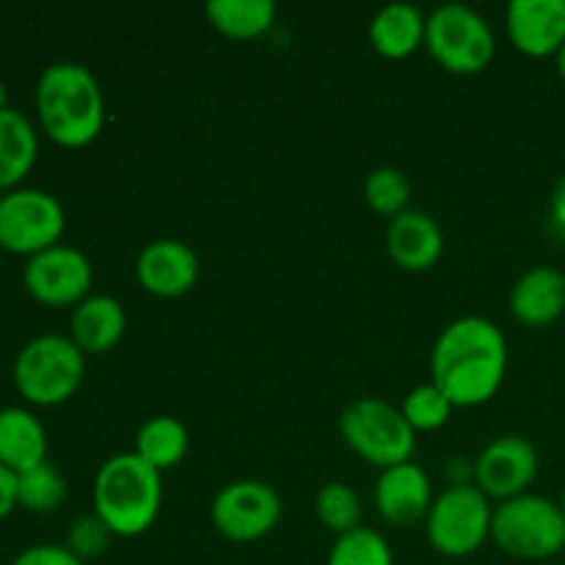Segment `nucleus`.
Wrapping results in <instances>:
<instances>
[{
    "instance_id": "31",
    "label": "nucleus",
    "mask_w": 565,
    "mask_h": 565,
    "mask_svg": "<svg viewBox=\"0 0 565 565\" xmlns=\"http://www.w3.org/2000/svg\"><path fill=\"white\" fill-rule=\"evenodd\" d=\"M17 508V472L0 463V519L9 516Z\"/></svg>"
},
{
    "instance_id": "11",
    "label": "nucleus",
    "mask_w": 565,
    "mask_h": 565,
    "mask_svg": "<svg viewBox=\"0 0 565 565\" xmlns=\"http://www.w3.org/2000/svg\"><path fill=\"white\" fill-rule=\"evenodd\" d=\"M92 259L75 246L55 243L44 252L28 257L22 268V285L36 301L50 307H77L92 296Z\"/></svg>"
},
{
    "instance_id": "12",
    "label": "nucleus",
    "mask_w": 565,
    "mask_h": 565,
    "mask_svg": "<svg viewBox=\"0 0 565 565\" xmlns=\"http://www.w3.org/2000/svg\"><path fill=\"white\" fill-rule=\"evenodd\" d=\"M541 469L539 450L527 436H497L475 458V486L489 500L505 502L527 494Z\"/></svg>"
},
{
    "instance_id": "2",
    "label": "nucleus",
    "mask_w": 565,
    "mask_h": 565,
    "mask_svg": "<svg viewBox=\"0 0 565 565\" xmlns=\"http://www.w3.org/2000/svg\"><path fill=\"white\" fill-rule=\"evenodd\" d=\"M36 114L55 143L88 147L105 127V94L86 64L55 61L36 81Z\"/></svg>"
},
{
    "instance_id": "30",
    "label": "nucleus",
    "mask_w": 565,
    "mask_h": 565,
    "mask_svg": "<svg viewBox=\"0 0 565 565\" xmlns=\"http://www.w3.org/2000/svg\"><path fill=\"white\" fill-rule=\"evenodd\" d=\"M11 565H86L66 544H33L25 546Z\"/></svg>"
},
{
    "instance_id": "21",
    "label": "nucleus",
    "mask_w": 565,
    "mask_h": 565,
    "mask_svg": "<svg viewBox=\"0 0 565 565\" xmlns=\"http://www.w3.org/2000/svg\"><path fill=\"white\" fill-rule=\"evenodd\" d=\"M39 154V136L33 121L20 108L0 110V193L20 185Z\"/></svg>"
},
{
    "instance_id": "34",
    "label": "nucleus",
    "mask_w": 565,
    "mask_h": 565,
    "mask_svg": "<svg viewBox=\"0 0 565 565\" xmlns=\"http://www.w3.org/2000/svg\"><path fill=\"white\" fill-rule=\"evenodd\" d=\"M6 108H9V86L0 81V110H6Z\"/></svg>"
},
{
    "instance_id": "26",
    "label": "nucleus",
    "mask_w": 565,
    "mask_h": 565,
    "mask_svg": "<svg viewBox=\"0 0 565 565\" xmlns=\"http://www.w3.org/2000/svg\"><path fill=\"white\" fill-rule=\"evenodd\" d=\"M364 202L373 213L395 218V215L406 213L408 202H412V182L395 166H379L364 180Z\"/></svg>"
},
{
    "instance_id": "24",
    "label": "nucleus",
    "mask_w": 565,
    "mask_h": 565,
    "mask_svg": "<svg viewBox=\"0 0 565 565\" xmlns=\"http://www.w3.org/2000/svg\"><path fill=\"white\" fill-rule=\"evenodd\" d=\"M66 500V480L50 461L17 475V505L31 513H53Z\"/></svg>"
},
{
    "instance_id": "9",
    "label": "nucleus",
    "mask_w": 565,
    "mask_h": 565,
    "mask_svg": "<svg viewBox=\"0 0 565 565\" xmlns=\"http://www.w3.org/2000/svg\"><path fill=\"white\" fill-rule=\"evenodd\" d=\"M66 230L64 204L42 188L17 185L0 193V248L33 254L61 243Z\"/></svg>"
},
{
    "instance_id": "27",
    "label": "nucleus",
    "mask_w": 565,
    "mask_h": 565,
    "mask_svg": "<svg viewBox=\"0 0 565 565\" xmlns=\"http://www.w3.org/2000/svg\"><path fill=\"white\" fill-rule=\"evenodd\" d=\"M326 565H395V555L384 535L362 524L334 541Z\"/></svg>"
},
{
    "instance_id": "6",
    "label": "nucleus",
    "mask_w": 565,
    "mask_h": 565,
    "mask_svg": "<svg viewBox=\"0 0 565 565\" xmlns=\"http://www.w3.org/2000/svg\"><path fill=\"white\" fill-rule=\"evenodd\" d=\"M340 434L362 461L381 472L414 458L417 430L406 423L403 412L381 397H359L340 414Z\"/></svg>"
},
{
    "instance_id": "20",
    "label": "nucleus",
    "mask_w": 565,
    "mask_h": 565,
    "mask_svg": "<svg viewBox=\"0 0 565 565\" xmlns=\"http://www.w3.org/2000/svg\"><path fill=\"white\" fill-rule=\"evenodd\" d=\"M47 461V430L25 406L0 408V463L11 472H25Z\"/></svg>"
},
{
    "instance_id": "15",
    "label": "nucleus",
    "mask_w": 565,
    "mask_h": 565,
    "mask_svg": "<svg viewBox=\"0 0 565 565\" xmlns=\"http://www.w3.org/2000/svg\"><path fill=\"white\" fill-rule=\"evenodd\" d=\"M434 500V483L428 472L414 461L384 469L375 483V508L381 519L395 527H408L419 519H428Z\"/></svg>"
},
{
    "instance_id": "28",
    "label": "nucleus",
    "mask_w": 565,
    "mask_h": 565,
    "mask_svg": "<svg viewBox=\"0 0 565 565\" xmlns=\"http://www.w3.org/2000/svg\"><path fill=\"white\" fill-rule=\"evenodd\" d=\"M401 412L403 417H406V423L412 425L417 434H430V430L445 428L450 414L456 412V406H452L450 397H447L434 381H428V384H419L408 392Z\"/></svg>"
},
{
    "instance_id": "5",
    "label": "nucleus",
    "mask_w": 565,
    "mask_h": 565,
    "mask_svg": "<svg viewBox=\"0 0 565 565\" xmlns=\"http://www.w3.org/2000/svg\"><path fill=\"white\" fill-rule=\"evenodd\" d=\"M491 541L516 561L544 563L565 550V516L561 502L527 491L494 505Z\"/></svg>"
},
{
    "instance_id": "7",
    "label": "nucleus",
    "mask_w": 565,
    "mask_h": 565,
    "mask_svg": "<svg viewBox=\"0 0 565 565\" xmlns=\"http://www.w3.org/2000/svg\"><path fill=\"white\" fill-rule=\"evenodd\" d=\"M425 47L430 58L456 75H478L491 64L497 50L494 28L478 9L441 3L428 14Z\"/></svg>"
},
{
    "instance_id": "36",
    "label": "nucleus",
    "mask_w": 565,
    "mask_h": 565,
    "mask_svg": "<svg viewBox=\"0 0 565 565\" xmlns=\"http://www.w3.org/2000/svg\"><path fill=\"white\" fill-rule=\"evenodd\" d=\"M561 511H563V516H565V491H563V500H561Z\"/></svg>"
},
{
    "instance_id": "35",
    "label": "nucleus",
    "mask_w": 565,
    "mask_h": 565,
    "mask_svg": "<svg viewBox=\"0 0 565 565\" xmlns=\"http://www.w3.org/2000/svg\"><path fill=\"white\" fill-rule=\"evenodd\" d=\"M555 64H557V72H561V77L565 81V44L561 47V53L555 55Z\"/></svg>"
},
{
    "instance_id": "14",
    "label": "nucleus",
    "mask_w": 565,
    "mask_h": 565,
    "mask_svg": "<svg viewBox=\"0 0 565 565\" xmlns=\"http://www.w3.org/2000/svg\"><path fill=\"white\" fill-rule=\"evenodd\" d=\"M511 44L530 58H550L565 44V0H513L505 11Z\"/></svg>"
},
{
    "instance_id": "22",
    "label": "nucleus",
    "mask_w": 565,
    "mask_h": 565,
    "mask_svg": "<svg viewBox=\"0 0 565 565\" xmlns=\"http://www.w3.org/2000/svg\"><path fill=\"white\" fill-rule=\"evenodd\" d=\"M188 447H191V436H188L185 425L169 414H158L138 428L132 452L158 472H166V469H174L177 463H182V458L188 456Z\"/></svg>"
},
{
    "instance_id": "3",
    "label": "nucleus",
    "mask_w": 565,
    "mask_h": 565,
    "mask_svg": "<svg viewBox=\"0 0 565 565\" xmlns=\"http://www.w3.org/2000/svg\"><path fill=\"white\" fill-rule=\"evenodd\" d=\"M163 505V472L136 452H116L94 478V513L116 539H136L152 530Z\"/></svg>"
},
{
    "instance_id": "1",
    "label": "nucleus",
    "mask_w": 565,
    "mask_h": 565,
    "mask_svg": "<svg viewBox=\"0 0 565 565\" xmlns=\"http://www.w3.org/2000/svg\"><path fill=\"white\" fill-rule=\"evenodd\" d=\"M508 373V340L500 326L480 315L452 320L430 353V381L456 408L483 406L500 392Z\"/></svg>"
},
{
    "instance_id": "18",
    "label": "nucleus",
    "mask_w": 565,
    "mask_h": 565,
    "mask_svg": "<svg viewBox=\"0 0 565 565\" xmlns=\"http://www.w3.org/2000/svg\"><path fill=\"white\" fill-rule=\"evenodd\" d=\"M127 331V312L119 298L92 292L83 298L70 318V337L83 353H108Z\"/></svg>"
},
{
    "instance_id": "23",
    "label": "nucleus",
    "mask_w": 565,
    "mask_h": 565,
    "mask_svg": "<svg viewBox=\"0 0 565 565\" xmlns=\"http://www.w3.org/2000/svg\"><path fill=\"white\" fill-rule=\"evenodd\" d=\"M210 25L230 39H257L276 20L274 0H210L204 6Z\"/></svg>"
},
{
    "instance_id": "17",
    "label": "nucleus",
    "mask_w": 565,
    "mask_h": 565,
    "mask_svg": "<svg viewBox=\"0 0 565 565\" xmlns=\"http://www.w3.org/2000/svg\"><path fill=\"white\" fill-rule=\"evenodd\" d=\"M511 312L524 326H550L565 312V274L555 265L524 270L511 287Z\"/></svg>"
},
{
    "instance_id": "25",
    "label": "nucleus",
    "mask_w": 565,
    "mask_h": 565,
    "mask_svg": "<svg viewBox=\"0 0 565 565\" xmlns=\"http://www.w3.org/2000/svg\"><path fill=\"white\" fill-rule=\"evenodd\" d=\"M315 513H318L320 524L337 539L362 527V500L342 480H329L326 486H320V491L315 494Z\"/></svg>"
},
{
    "instance_id": "32",
    "label": "nucleus",
    "mask_w": 565,
    "mask_h": 565,
    "mask_svg": "<svg viewBox=\"0 0 565 565\" xmlns=\"http://www.w3.org/2000/svg\"><path fill=\"white\" fill-rule=\"evenodd\" d=\"M445 472H447V480H450V486L475 483V458H463V456L447 458Z\"/></svg>"
},
{
    "instance_id": "16",
    "label": "nucleus",
    "mask_w": 565,
    "mask_h": 565,
    "mask_svg": "<svg viewBox=\"0 0 565 565\" xmlns=\"http://www.w3.org/2000/svg\"><path fill=\"white\" fill-rule=\"evenodd\" d=\"M386 252L392 263L403 270H428L445 254V232L439 221L425 210H412L395 215L386 226Z\"/></svg>"
},
{
    "instance_id": "4",
    "label": "nucleus",
    "mask_w": 565,
    "mask_h": 565,
    "mask_svg": "<svg viewBox=\"0 0 565 565\" xmlns=\"http://www.w3.org/2000/svg\"><path fill=\"white\" fill-rule=\"evenodd\" d=\"M86 379V353L72 337L44 331L31 337L14 356V386L33 406L66 403Z\"/></svg>"
},
{
    "instance_id": "29",
    "label": "nucleus",
    "mask_w": 565,
    "mask_h": 565,
    "mask_svg": "<svg viewBox=\"0 0 565 565\" xmlns=\"http://www.w3.org/2000/svg\"><path fill=\"white\" fill-rule=\"evenodd\" d=\"M114 539L116 535L110 533V527L97 516V513H86V516H77L75 522H72L70 535H66V546L86 563L103 557Z\"/></svg>"
},
{
    "instance_id": "19",
    "label": "nucleus",
    "mask_w": 565,
    "mask_h": 565,
    "mask_svg": "<svg viewBox=\"0 0 565 565\" xmlns=\"http://www.w3.org/2000/svg\"><path fill=\"white\" fill-rule=\"evenodd\" d=\"M425 25H428V14L417 9L414 3H386L384 9L375 11L373 22H370V44L384 58H408L425 47Z\"/></svg>"
},
{
    "instance_id": "10",
    "label": "nucleus",
    "mask_w": 565,
    "mask_h": 565,
    "mask_svg": "<svg viewBox=\"0 0 565 565\" xmlns=\"http://www.w3.org/2000/svg\"><path fill=\"white\" fill-rule=\"evenodd\" d=\"M281 511H285V505H281V497L274 486L243 478L226 483L213 497L210 519L226 541L254 544V541H263L265 535L274 533Z\"/></svg>"
},
{
    "instance_id": "8",
    "label": "nucleus",
    "mask_w": 565,
    "mask_h": 565,
    "mask_svg": "<svg viewBox=\"0 0 565 565\" xmlns=\"http://www.w3.org/2000/svg\"><path fill=\"white\" fill-rule=\"evenodd\" d=\"M494 505L475 483L447 486L430 505L425 533L445 557H469L491 539Z\"/></svg>"
},
{
    "instance_id": "13",
    "label": "nucleus",
    "mask_w": 565,
    "mask_h": 565,
    "mask_svg": "<svg viewBox=\"0 0 565 565\" xmlns=\"http://www.w3.org/2000/svg\"><path fill=\"white\" fill-rule=\"evenodd\" d=\"M136 276L147 292L158 298H180L199 281V257L185 241L158 237L147 243L136 259Z\"/></svg>"
},
{
    "instance_id": "37",
    "label": "nucleus",
    "mask_w": 565,
    "mask_h": 565,
    "mask_svg": "<svg viewBox=\"0 0 565 565\" xmlns=\"http://www.w3.org/2000/svg\"><path fill=\"white\" fill-rule=\"evenodd\" d=\"M546 565H565V563H546Z\"/></svg>"
},
{
    "instance_id": "33",
    "label": "nucleus",
    "mask_w": 565,
    "mask_h": 565,
    "mask_svg": "<svg viewBox=\"0 0 565 565\" xmlns=\"http://www.w3.org/2000/svg\"><path fill=\"white\" fill-rule=\"evenodd\" d=\"M550 221L555 230H561L565 235V174L555 182L550 196Z\"/></svg>"
}]
</instances>
